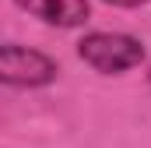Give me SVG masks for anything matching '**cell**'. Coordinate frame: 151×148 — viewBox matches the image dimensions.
Here are the masks:
<instances>
[{"label":"cell","mask_w":151,"mask_h":148,"mask_svg":"<svg viewBox=\"0 0 151 148\" xmlns=\"http://www.w3.org/2000/svg\"><path fill=\"white\" fill-rule=\"evenodd\" d=\"M148 78H151V74H148Z\"/></svg>","instance_id":"obj_5"},{"label":"cell","mask_w":151,"mask_h":148,"mask_svg":"<svg viewBox=\"0 0 151 148\" xmlns=\"http://www.w3.org/2000/svg\"><path fill=\"white\" fill-rule=\"evenodd\" d=\"M21 11H28L32 18L53 25V28H77L91 18V4L88 0H14Z\"/></svg>","instance_id":"obj_3"},{"label":"cell","mask_w":151,"mask_h":148,"mask_svg":"<svg viewBox=\"0 0 151 148\" xmlns=\"http://www.w3.org/2000/svg\"><path fill=\"white\" fill-rule=\"evenodd\" d=\"M109 7H123V11H134V7H144L148 0H106Z\"/></svg>","instance_id":"obj_4"},{"label":"cell","mask_w":151,"mask_h":148,"mask_svg":"<svg viewBox=\"0 0 151 148\" xmlns=\"http://www.w3.org/2000/svg\"><path fill=\"white\" fill-rule=\"evenodd\" d=\"M56 60L32 46H0V85L7 88H42L56 81Z\"/></svg>","instance_id":"obj_2"},{"label":"cell","mask_w":151,"mask_h":148,"mask_svg":"<svg viewBox=\"0 0 151 148\" xmlns=\"http://www.w3.org/2000/svg\"><path fill=\"white\" fill-rule=\"evenodd\" d=\"M77 57L99 74H123L144 64V42L127 32H88L77 42Z\"/></svg>","instance_id":"obj_1"}]
</instances>
